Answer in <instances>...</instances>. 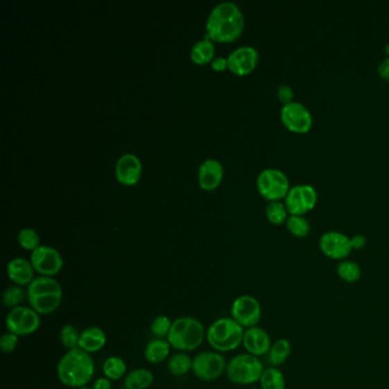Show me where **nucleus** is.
Masks as SVG:
<instances>
[{
  "instance_id": "nucleus-21",
  "label": "nucleus",
  "mask_w": 389,
  "mask_h": 389,
  "mask_svg": "<svg viewBox=\"0 0 389 389\" xmlns=\"http://www.w3.org/2000/svg\"><path fill=\"white\" fill-rule=\"evenodd\" d=\"M155 380L153 373L151 371L139 368L126 376L125 388L126 389H146L151 386Z\"/></svg>"
},
{
  "instance_id": "nucleus-33",
  "label": "nucleus",
  "mask_w": 389,
  "mask_h": 389,
  "mask_svg": "<svg viewBox=\"0 0 389 389\" xmlns=\"http://www.w3.org/2000/svg\"><path fill=\"white\" fill-rule=\"evenodd\" d=\"M17 240L21 247L26 250H35L39 247V235L35 230L22 229L17 235Z\"/></svg>"
},
{
  "instance_id": "nucleus-12",
  "label": "nucleus",
  "mask_w": 389,
  "mask_h": 389,
  "mask_svg": "<svg viewBox=\"0 0 389 389\" xmlns=\"http://www.w3.org/2000/svg\"><path fill=\"white\" fill-rule=\"evenodd\" d=\"M225 370V358L222 354L216 352H202L194 357L192 371L199 379L205 381L217 379Z\"/></svg>"
},
{
  "instance_id": "nucleus-16",
  "label": "nucleus",
  "mask_w": 389,
  "mask_h": 389,
  "mask_svg": "<svg viewBox=\"0 0 389 389\" xmlns=\"http://www.w3.org/2000/svg\"><path fill=\"white\" fill-rule=\"evenodd\" d=\"M242 344L248 354L259 357L270 353L273 343L266 330L259 327H252L245 330Z\"/></svg>"
},
{
  "instance_id": "nucleus-23",
  "label": "nucleus",
  "mask_w": 389,
  "mask_h": 389,
  "mask_svg": "<svg viewBox=\"0 0 389 389\" xmlns=\"http://www.w3.org/2000/svg\"><path fill=\"white\" fill-rule=\"evenodd\" d=\"M291 354V343L286 338H281L274 341L272 347H270V353H268V358L272 367H280L288 358Z\"/></svg>"
},
{
  "instance_id": "nucleus-20",
  "label": "nucleus",
  "mask_w": 389,
  "mask_h": 389,
  "mask_svg": "<svg viewBox=\"0 0 389 389\" xmlns=\"http://www.w3.org/2000/svg\"><path fill=\"white\" fill-rule=\"evenodd\" d=\"M106 344L105 332L98 327H90L85 329L80 334L79 348L87 353H96L101 351Z\"/></svg>"
},
{
  "instance_id": "nucleus-44",
  "label": "nucleus",
  "mask_w": 389,
  "mask_h": 389,
  "mask_svg": "<svg viewBox=\"0 0 389 389\" xmlns=\"http://www.w3.org/2000/svg\"><path fill=\"white\" fill-rule=\"evenodd\" d=\"M123 389H126V388H123Z\"/></svg>"
},
{
  "instance_id": "nucleus-29",
  "label": "nucleus",
  "mask_w": 389,
  "mask_h": 389,
  "mask_svg": "<svg viewBox=\"0 0 389 389\" xmlns=\"http://www.w3.org/2000/svg\"><path fill=\"white\" fill-rule=\"evenodd\" d=\"M266 216L268 222L272 223L273 225H282L286 224V219L289 218L290 215L284 202L273 201L267 205Z\"/></svg>"
},
{
  "instance_id": "nucleus-9",
  "label": "nucleus",
  "mask_w": 389,
  "mask_h": 389,
  "mask_svg": "<svg viewBox=\"0 0 389 389\" xmlns=\"http://www.w3.org/2000/svg\"><path fill=\"white\" fill-rule=\"evenodd\" d=\"M318 203V192L312 185L302 184L290 189L284 199V205L290 216H304Z\"/></svg>"
},
{
  "instance_id": "nucleus-32",
  "label": "nucleus",
  "mask_w": 389,
  "mask_h": 389,
  "mask_svg": "<svg viewBox=\"0 0 389 389\" xmlns=\"http://www.w3.org/2000/svg\"><path fill=\"white\" fill-rule=\"evenodd\" d=\"M80 334L78 331L77 328H74L72 325H67L62 328L61 334H60V339L65 348H68L69 351L79 348V343H80Z\"/></svg>"
},
{
  "instance_id": "nucleus-14",
  "label": "nucleus",
  "mask_w": 389,
  "mask_h": 389,
  "mask_svg": "<svg viewBox=\"0 0 389 389\" xmlns=\"http://www.w3.org/2000/svg\"><path fill=\"white\" fill-rule=\"evenodd\" d=\"M31 264L42 277H53L62 270L63 259L54 248L39 245L31 254Z\"/></svg>"
},
{
  "instance_id": "nucleus-26",
  "label": "nucleus",
  "mask_w": 389,
  "mask_h": 389,
  "mask_svg": "<svg viewBox=\"0 0 389 389\" xmlns=\"http://www.w3.org/2000/svg\"><path fill=\"white\" fill-rule=\"evenodd\" d=\"M338 277L346 283H356L362 275L360 265L356 261H341L337 266Z\"/></svg>"
},
{
  "instance_id": "nucleus-5",
  "label": "nucleus",
  "mask_w": 389,
  "mask_h": 389,
  "mask_svg": "<svg viewBox=\"0 0 389 389\" xmlns=\"http://www.w3.org/2000/svg\"><path fill=\"white\" fill-rule=\"evenodd\" d=\"M245 330L233 318H223L214 322L207 331V340L215 351H234L242 344Z\"/></svg>"
},
{
  "instance_id": "nucleus-24",
  "label": "nucleus",
  "mask_w": 389,
  "mask_h": 389,
  "mask_svg": "<svg viewBox=\"0 0 389 389\" xmlns=\"http://www.w3.org/2000/svg\"><path fill=\"white\" fill-rule=\"evenodd\" d=\"M214 53H215L214 44L210 42L209 38L205 37V39L194 44L191 51V58L196 64H206L211 60Z\"/></svg>"
},
{
  "instance_id": "nucleus-36",
  "label": "nucleus",
  "mask_w": 389,
  "mask_h": 389,
  "mask_svg": "<svg viewBox=\"0 0 389 389\" xmlns=\"http://www.w3.org/2000/svg\"><path fill=\"white\" fill-rule=\"evenodd\" d=\"M277 97L283 105H286V104L295 102V92L288 85H281L277 87Z\"/></svg>"
},
{
  "instance_id": "nucleus-8",
  "label": "nucleus",
  "mask_w": 389,
  "mask_h": 389,
  "mask_svg": "<svg viewBox=\"0 0 389 389\" xmlns=\"http://www.w3.org/2000/svg\"><path fill=\"white\" fill-rule=\"evenodd\" d=\"M281 123L293 134H307L313 127L312 113L300 102L283 105L280 112Z\"/></svg>"
},
{
  "instance_id": "nucleus-15",
  "label": "nucleus",
  "mask_w": 389,
  "mask_h": 389,
  "mask_svg": "<svg viewBox=\"0 0 389 389\" xmlns=\"http://www.w3.org/2000/svg\"><path fill=\"white\" fill-rule=\"evenodd\" d=\"M258 51L251 46H242L234 49L227 58V68L236 76H247L257 67Z\"/></svg>"
},
{
  "instance_id": "nucleus-4",
  "label": "nucleus",
  "mask_w": 389,
  "mask_h": 389,
  "mask_svg": "<svg viewBox=\"0 0 389 389\" xmlns=\"http://www.w3.org/2000/svg\"><path fill=\"white\" fill-rule=\"evenodd\" d=\"M205 328L196 318L185 316L173 322L171 332L168 335V343L171 347L178 351H194L201 346L205 339Z\"/></svg>"
},
{
  "instance_id": "nucleus-1",
  "label": "nucleus",
  "mask_w": 389,
  "mask_h": 389,
  "mask_svg": "<svg viewBox=\"0 0 389 389\" xmlns=\"http://www.w3.org/2000/svg\"><path fill=\"white\" fill-rule=\"evenodd\" d=\"M243 14L234 3L224 1L211 10L207 19V38L219 42H231L243 31Z\"/></svg>"
},
{
  "instance_id": "nucleus-40",
  "label": "nucleus",
  "mask_w": 389,
  "mask_h": 389,
  "mask_svg": "<svg viewBox=\"0 0 389 389\" xmlns=\"http://www.w3.org/2000/svg\"><path fill=\"white\" fill-rule=\"evenodd\" d=\"M112 388V383H111V380L109 378H100L97 379L95 383H94L93 389H111Z\"/></svg>"
},
{
  "instance_id": "nucleus-38",
  "label": "nucleus",
  "mask_w": 389,
  "mask_h": 389,
  "mask_svg": "<svg viewBox=\"0 0 389 389\" xmlns=\"http://www.w3.org/2000/svg\"><path fill=\"white\" fill-rule=\"evenodd\" d=\"M378 74H379L380 77L383 78V79L389 81V58H385V60L380 63L379 68H378Z\"/></svg>"
},
{
  "instance_id": "nucleus-39",
  "label": "nucleus",
  "mask_w": 389,
  "mask_h": 389,
  "mask_svg": "<svg viewBox=\"0 0 389 389\" xmlns=\"http://www.w3.org/2000/svg\"><path fill=\"white\" fill-rule=\"evenodd\" d=\"M211 67L216 71H224L227 68V58H216L212 60Z\"/></svg>"
},
{
  "instance_id": "nucleus-11",
  "label": "nucleus",
  "mask_w": 389,
  "mask_h": 389,
  "mask_svg": "<svg viewBox=\"0 0 389 389\" xmlns=\"http://www.w3.org/2000/svg\"><path fill=\"white\" fill-rule=\"evenodd\" d=\"M232 318L243 329L257 327L261 318V306L254 297L240 296L232 304Z\"/></svg>"
},
{
  "instance_id": "nucleus-6",
  "label": "nucleus",
  "mask_w": 389,
  "mask_h": 389,
  "mask_svg": "<svg viewBox=\"0 0 389 389\" xmlns=\"http://www.w3.org/2000/svg\"><path fill=\"white\" fill-rule=\"evenodd\" d=\"M264 365L257 356L251 354H240L230 361L226 373L232 383L236 385H251L261 380Z\"/></svg>"
},
{
  "instance_id": "nucleus-3",
  "label": "nucleus",
  "mask_w": 389,
  "mask_h": 389,
  "mask_svg": "<svg viewBox=\"0 0 389 389\" xmlns=\"http://www.w3.org/2000/svg\"><path fill=\"white\" fill-rule=\"evenodd\" d=\"M26 295L31 309L38 314L46 315L61 305L63 290L52 277H38L28 286Z\"/></svg>"
},
{
  "instance_id": "nucleus-30",
  "label": "nucleus",
  "mask_w": 389,
  "mask_h": 389,
  "mask_svg": "<svg viewBox=\"0 0 389 389\" xmlns=\"http://www.w3.org/2000/svg\"><path fill=\"white\" fill-rule=\"evenodd\" d=\"M127 365L121 357L111 356L104 362L103 372L110 380H118L125 376Z\"/></svg>"
},
{
  "instance_id": "nucleus-27",
  "label": "nucleus",
  "mask_w": 389,
  "mask_h": 389,
  "mask_svg": "<svg viewBox=\"0 0 389 389\" xmlns=\"http://www.w3.org/2000/svg\"><path fill=\"white\" fill-rule=\"evenodd\" d=\"M286 226L290 234L296 238L304 239L311 233V224L304 216H289Z\"/></svg>"
},
{
  "instance_id": "nucleus-31",
  "label": "nucleus",
  "mask_w": 389,
  "mask_h": 389,
  "mask_svg": "<svg viewBox=\"0 0 389 389\" xmlns=\"http://www.w3.org/2000/svg\"><path fill=\"white\" fill-rule=\"evenodd\" d=\"M26 300V293L19 286H8L3 295V304L7 309H14L19 307Z\"/></svg>"
},
{
  "instance_id": "nucleus-25",
  "label": "nucleus",
  "mask_w": 389,
  "mask_h": 389,
  "mask_svg": "<svg viewBox=\"0 0 389 389\" xmlns=\"http://www.w3.org/2000/svg\"><path fill=\"white\" fill-rule=\"evenodd\" d=\"M259 383L261 389H286V377L275 367L265 369Z\"/></svg>"
},
{
  "instance_id": "nucleus-28",
  "label": "nucleus",
  "mask_w": 389,
  "mask_h": 389,
  "mask_svg": "<svg viewBox=\"0 0 389 389\" xmlns=\"http://www.w3.org/2000/svg\"><path fill=\"white\" fill-rule=\"evenodd\" d=\"M193 361L184 353L176 354L168 361V370L174 376H184L192 369Z\"/></svg>"
},
{
  "instance_id": "nucleus-2",
  "label": "nucleus",
  "mask_w": 389,
  "mask_h": 389,
  "mask_svg": "<svg viewBox=\"0 0 389 389\" xmlns=\"http://www.w3.org/2000/svg\"><path fill=\"white\" fill-rule=\"evenodd\" d=\"M95 373V364L90 354L76 348L69 351L58 364V379L63 385L74 388L85 387Z\"/></svg>"
},
{
  "instance_id": "nucleus-17",
  "label": "nucleus",
  "mask_w": 389,
  "mask_h": 389,
  "mask_svg": "<svg viewBox=\"0 0 389 389\" xmlns=\"http://www.w3.org/2000/svg\"><path fill=\"white\" fill-rule=\"evenodd\" d=\"M141 174V164L135 155L127 153L116 164V177L123 185H135Z\"/></svg>"
},
{
  "instance_id": "nucleus-35",
  "label": "nucleus",
  "mask_w": 389,
  "mask_h": 389,
  "mask_svg": "<svg viewBox=\"0 0 389 389\" xmlns=\"http://www.w3.org/2000/svg\"><path fill=\"white\" fill-rule=\"evenodd\" d=\"M17 343H19V338L17 335L10 334V332L3 334L0 338V347H1L3 353L5 354L15 351L17 347Z\"/></svg>"
},
{
  "instance_id": "nucleus-43",
  "label": "nucleus",
  "mask_w": 389,
  "mask_h": 389,
  "mask_svg": "<svg viewBox=\"0 0 389 389\" xmlns=\"http://www.w3.org/2000/svg\"><path fill=\"white\" fill-rule=\"evenodd\" d=\"M252 389H257V388H252Z\"/></svg>"
},
{
  "instance_id": "nucleus-10",
  "label": "nucleus",
  "mask_w": 389,
  "mask_h": 389,
  "mask_svg": "<svg viewBox=\"0 0 389 389\" xmlns=\"http://www.w3.org/2000/svg\"><path fill=\"white\" fill-rule=\"evenodd\" d=\"M5 323L8 332L19 337L37 331L40 327V318L35 309L19 306L7 314Z\"/></svg>"
},
{
  "instance_id": "nucleus-13",
  "label": "nucleus",
  "mask_w": 389,
  "mask_h": 389,
  "mask_svg": "<svg viewBox=\"0 0 389 389\" xmlns=\"http://www.w3.org/2000/svg\"><path fill=\"white\" fill-rule=\"evenodd\" d=\"M318 247L322 254L334 261H345L353 251L351 238L336 231L327 232L322 235Z\"/></svg>"
},
{
  "instance_id": "nucleus-37",
  "label": "nucleus",
  "mask_w": 389,
  "mask_h": 389,
  "mask_svg": "<svg viewBox=\"0 0 389 389\" xmlns=\"http://www.w3.org/2000/svg\"><path fill=\"white\" fill-rule=\"evenodd\" d=\"M351 242L353 250H360L367 245V238L362 234L354 235L351 238Z\"/></svg>"
},
{
  "instance_id": "nucleus-7",
  "label": "nucleus",
  "mask_w": 389,
  "mask_h": 389,
  "mask_svg": "<svg viewBox=\"0 0 389 389\" xmlns=\"http://www.w3.org/2000/svg\"><path fill=\"white\" fill-rule=\"evenodd\" d=\"M258 192L270 202L284 200L289 193V178L283 171L268 168L257 177Z\"/></svg>"
},
{
  "instance_id": "nucleus-34",
  "label": "nucleus",
  "mask_w": 389,
  "mask_h": 389,
  "mask_svg": "<svg viewBox=\"0 0 389 389\" xmlns=\"http://www.w3.org/2000/svg\"><path fill=\"white\" fill-rule=\"evenodd\" d=\"M171 327H173V322L171 321V318L166 315H160L152 322L151 331L155 337H168Z\"/></svg>"
},
{
  "instance_id": "nucleus-42",
  "label": "nucleus",
  "mask_w": 389,
  "mask_h": 389,
  "mask_svg": "<svg viewBox=\"0 0 389 389\" xmlns=\"http://www.w3.org/2000/svg\"><path fill=\"white\" fill-rule=\"evenodd\" d=\"M78 389H93V388H89V387H80V388H78Z\"/></svg>"
},
{
  "instance_id": "nucleus-18",
  "label": "nucleus",
  "mask_w": 389,
  "mask_h": 389,
  "mask_svg": "<svg viewBox=\"0 0 389 389\" xmlns=\"http://www.w3.org/2000/svg\"><path fill=\"white\" fill-rule=\"evenodd\" d=\"M223 175H224V169L219 161L215 159L203 161L198 173L200 187L205 190H214L222 182Z\"/></svg>"
},
{
  "instance_id": "nucleus-22",
  "label": "nucleus",
  "mask_w": 389,
  "mask_h": 389,
  "mask_svg": "<svg viewBox=\"0 0 389 389\" xmlns=\"http://www.w3.org/2000/svg\"><path fill=\"white\" fill-rule=\"evenodd\" d=\"M171 352V344L162 339H157L148 343L145 348L144 356L150 363L159 364L167 358Z\"/></svg>"
},
{
  "instance_id": "nucleus-19",
  "label": "nucleus",
  "mask_w": 389,
  "mask_h": 389,
  "mask_svg": "<svg viewBox=\"0 0 389 389\" xmlns=\"http://www.w3.org/2000/svg\"><path fill=\"white\" fill-rule=\"evenodd\" d=\"M7 275L17 286H29L35 280V268L24 258H14L7 265Z\"/></svg>"
},
{
  "instance_id": "nucleus-41",
  "label": "nucleus",
  "mask_w": 389,
  "mask_h": 389,
  "mask_svg": "<svg viewBox=\"0 0 389 389\" xmlns=\"http://www.w3.org/2000/svg\"><path fill=\"white\" fill-rule=\"evenodd\" d=\"M385 53H386L387 58H389V42L385 46Z\"/></svg>"
}]
</instances>
